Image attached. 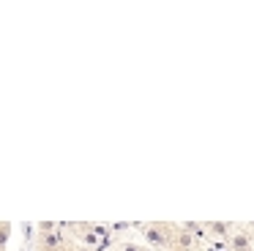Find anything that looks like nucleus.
<instances>
[{"mask_svg":"<svg viewBox=\"0 0 254 251\" xmlns=\"http://www.w3.org/2000/svg\"><path fill=\"white\" fill-rule=\"evenodd\" d=\"M139 235H142L145 246L153 251H167L172 246V238L178 232V224L172 221H150V224H134Z\"/></svg>","mask_w":254,"mask_h":251,"instance_id":"1","label":"nucleus"},{"mask_svg":"<svg viewBox=\"0 0 254 251\" xmlns=\"http://www.w3.org/2000/svg\"><path fill=\"white\" fill-rule=\"evenodd\" d=\"M227 249L230 251H254V235L249 224H232V232L227 238Z\"/></svg>","mask_w":254,"mask_h":251,"instance_id":"2","label":"nucleus"},{"mask_svg":"<svg viewBox=\"0 0 254 251\" xmlns=\"http://www.w3.org/2000/svg\"><path fill=\"white\" fill-rule=\"evenodd\" d=\"M66 243H68V235L63 232V229L39 232V238H36V251H61Z\"/></svg>","mask_w":254,"mask_h":251,"instance_id":"3","label":"nucleus"},{"mask_svg":"<svg viewBox=\"0 0 254 251\" xmlns=\"http://www.w3.org/2000/svg\"><path fill=\"white\" fill-rule=\"evenodd\" d=\"M205 229H208L210 240H224L227 243V238H230V232H232V224H227V221H205Z\"/></svg>","mask_w":254,"mask_h":251,"instance_id":"4","label":"nucleus"},{"mask_svg":"<svg viewBox=\"0 0 254 251\" xmlns=\"http://www.w3.org/2000/svg\"><path fill=\"white\" fill-rule=\"evenodd\" d=\"M8 238H11V221H0V251H6Z\"/></svg>","mask_w":254,"mask_h":251,"instance_id":"5","label":"nucleus"},{"mask_svg":"<svg viewBox=\"0 0 254 251\" xmlns=\"http://www.w3.org/2000/svg\"><path fill=\"white\" fill-rule=\"evenodd\" d=\"M145 243H131V240H118L115 251H142Z\"/></svg>","mask_w":254,"mask_h":251,"instance_id":"6","label":"nucleus"},{"mask_svg":"<svg viewBox=\"0 0 254 251\" xmlns=\"http://www.w3.org/2000/svg\"><path fill=\"white\" fill-rule=\"evenodd\" d=\"M55 229H61V224H55V221H41L39 224V232H55Z\"/></svg>","mask_w":254,"mask_h":251,"instance_id":"7","label":"nucleus"},{"mask_svg":"<svg viewBox=\"0 0 254 251\" xmlns=\"http://www.w3.org/2000/svg\"><path fill=\"white\" fill-rule=\"evenodd\" d=\"M167 251H183V249H178V246H170V249H167Z\"/></svg>","mask_w":254,"mask_h":251,"instance_id":"8","label":"nucleus"},{"mask_svg":"<svg viewBox=\"0 0 254 251\" xmlns=\"http://www.w3.org/2000/svg\"><path fill=\"white\" fill-rule=\"evenodd\" d=\"M249 229H252V235H254V224H249Z\"/></svg>","mask_w":254,"mask_h":251,"instance_id":"9","label":"nucleus"},{"mask_svg":"<svg viewBox=\"0 0 254 251\" xmlns=\"http://www.w3.org/2000/svg\"><path fill=\"white\" fill-rule=\"evenodd\" d=\"M142 251H153V249H148V246H145V249H142Z\"/></svg>","mask_w":254,"mask_h":251,"instance_id":"10","label":"nucleus"},{"mask_svg":"<svg viewBox=\"0 0 254 251\" xmlns=\"http://www.w3.org/2000/svg\"><path fill=\"white\" fill-rule=\"evenodd\" d=\"M194 251H199V249H194Z\"/></svg>","mask_w":254,"mask_h":251,"instance_id":"11","label":"nucleus"}]
</instances>
